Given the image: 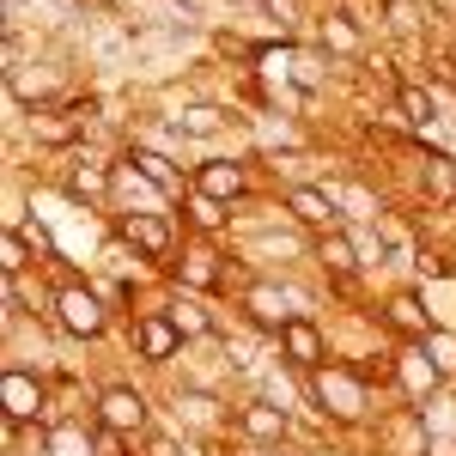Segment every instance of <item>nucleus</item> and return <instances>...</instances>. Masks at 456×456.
<instances>
[{"label": "nucleus", "instance_id": "1", "mask_svg": "<svg viewBox=\"0 0 456 456\" xmlns=\"http://www.w3.org/2000/svg\"><path fill=\"white\" fill-rule=\"evenodd\" d=\"M55 311H61V329L79 335V341H98V335H104V305H98V292H86V286H68V292L55 298Z\"/></svg>", "mask_w": 456, "mask_h": 456}, {"label": "nucleus", "instance_id": "12", "mask_svg": "<svg viewBox=\"0 0 456 456\" xmlns=\"http://www.w3.org/2000/svg\"><path fill=\"white\" fill-rule=\"evenodd\" d=\"M395 371H402V384L414 389V395H432V389H438V378H444V371L432 365L426 341H420V347H408V353H402V359H395Z\"/></svg>", "mask_w": 456, "mask_h": 456}, {"label": "nucleus", "instance_id": "15", "mask_svg": "<svg viewBox=\"0 0 456 456\" xmlns=\"http://www.w3.org/2000/svg\"><path fill=\"white\" fill-rule=\"evenodd\" d=\"M244 305H249V316H256L262 329H274V335H281V329H286V316H292V311L281 305V292H268V286H256Z\"/></svg>", "mask_w": 456, "mask_h": 456}, {"label": "nucleus", "instance_id": "19", "mask_svg": "<svg viewBox=\"0 0 456 456\" xmlns=\"http://www.w3.org/2000/svg\"><path fill=\"white\" fill-rule=\"evenodd\" d=\"M395 104H402V116H408L414 128H432V122H438V104H432V92H414V86H408Z\"/></svg>", "mask_w": 456, "mask_h": 456}, {"label": "nucleus", "instance_id": "21", "mask_svg": "<svg viewBox=\"0 0 456 456\" xmlns=\"http://www.w3.org/2000/svg\"><path fill=\"white\" fill-rule=\"evenodd\" d=\"M322 43L341 49V55H353V49H359V31H353L347 19H322Z\"/></svg>", "mask_w": 456, "mask_h": 456}, {"label": "nucleus", "instance_id": "8", "mask_svg": "<svg viewBox=\"0 0 456 456\" xmlns=\"http://www.w3.org/2000/svg\"><path fill=\"white\" fill-rule=\"evenodd\" d=\"M286 208L298 213L305 225H316V232H341V201H335L329 189H292Z\"/></svg>", "mask_w": 456, "mask_h": 456}, {"label": "nucleus", "instance_id": "26", "mask_svg": "<svg viewBox=\"0 0 456 456\" xmlns=\"http://www.w3.org/2000/svg\"><path fill=\"white\" fill-rule=\"evenodd\" d=\"M19 238L31 244V256H55V238H49L43 225H19Z\"/></svg>", "mask_w": 456, "mask_h": 456}, {"label": "nucleus", "instance_id": "22", "mask_svg": "<svg viewBox=\"0 0 456 456\" xmlns=\"http://www.w3.org/2000/svg\"><path fill=\"white\" fill-rule=\"evenodd\" d=\"M189 219H195L201 232H219V225H225V213H219L213 195H189Z\"/></svg>", "mask_w": 456, "mask_h": 456}, {"label": "nucleus", "instance_id": "25", "mask_svg": "<svg viewBox=\"0 0 456 456\" xmlns=\"http://www.w3.org/2000/svg\"><path fill=\"white\" fill-rule=\"evenodd\" d=\"M183 329V335H208V316H201V305H176V311H165Z\"/></svg>", "mask_w": 456, "mask_h": 456}, {"label": "nucleus", "instance_id": "11", "mask_svg": "<svg viewBox=\"0 0 456 456\" xmlns=\"http://www.w3.org/2000/svg\"><path fill=\"white\" fill-rule=\"evenodd\" d=\"M238 426H244L256 444H281L286 438V408H274V402H249V408H238Z\"/></svg>", "mask_w": 456, "mask_h": 456}, {"label": "nucleus", "instance_id": "24", "mask_svg": "<svg viewBox=\"0 0 456 456\" xmlns=\"http://www.w3.org/2000/svg\"><path fill=\"white\" fill-rule=\"evenodd\" d=\"M25 256H31V244H25L19 232H6V244H0V268H6V274H19V268H25Z\"/></svg>", "mask_w": 456, "mask_h": 456}, {"label": "nucleus", "instance_id": "20", "mask_svg": "<svg viewBox=\"0 0 456 456\" xmlns=\"http://www.w3.org/2000/svg\"><path fill=\"white\" fill-rule=\"evenodd\" d=\"M426 176H432V201H451L456 195V159H426Z\"/></svg>", "mask_w": 456, "mask_h": 456}, {"label": "nucleus", "instance_id": "18", "mask_svg": "<svg viewBox=\"0 0 456 456\" xmlns=\"http://www.w3.org/2000/svg\"><path fill=\"white\" fill-rule=\"evenodd\" d=\"M176 128H183V134H195V141H208V134H219V128H225V116H219V110H208V104H195V110H183V116H176Z\"/></svg>", "mask_w": 456, "mask_h": 456}, {"label": "nucleus", "instance_id": "16", "mask_svg": "<svg viewBox=\"0 0 456 456\" xmlns=\"http://www.w3.org/2000/svg\"><path fill=\"white\" fill-rule=\"evenodd\" d=\"M43 456H98V438H86L79 426H55L49 432V451Z\"/></svg>", "mask_w": 456, "mask_h": 456}, {"label": "nucleus", "instance_id": "7", "mask_svg": "<svg viewBox=\"0 0 456 456\" xmlns=\"http://www.w3.org/2000/svg\"><path fill=\"white\" fill-rule=\"evenodd\" d=\"M37 408H43V384H37L31 371L12 365V371L0 378V414H6V420H37Z\"/></svg>", "mask_w": 456, "mask_h": 456}, {"label": "nucleus", "instance_id": "10", "mask_svg": "<svg viewBox=\"0 0 456 456\" xmlns=\"http://www.w3.org/2000/svg\"><path fill=\"white\" fill-rule=\"evenodd\" d=\"M128 171L146 176L159 195H183V176H176V165L165 159V152H152V146H134V152H128Z\"/></svg>", "mask_w": 456, "mask_h": 456}, {"label": "nucleus", "instance_id": "28", "mask_svg": "<svg viewBox=\"0 0 456 456\" xmlns=\"http://www.w3.org/2000/svg\"><path fill=\"white\" fill-rule=\"evenodd\" d=\"M122 438H128V432H116V426H98V456H122Z\"/></svg>", "mask_w": 456, "mask_h": 456}, {"label": "nucleus", "instance_id": "9", "mask_svg": "<svg viewBox=\"0 0 456 456\" xmlns=\"http://www.w3.org/2000/svg\"><path fill=\"white\" fill-rule=\"evenodd\" d=\"M249 183H244V165H232V159H208L201 171H195V195H213V201H238Z\"/></svg>", "mask_w": 456, "mask_h": 456}, {"label": "nucleus", "instance_id": "23", "mask_svg": "<svg viewBox=\"0 0 456 456\" xmlns=\"http://www.w3.org/2000/svg\"><path fill=\"white\" fill-rule=\"evenodd\" d=\"M426 353H432V365H438V371H456V335L432 329V335H426Z\"/></svg>", "mask_w": 456, "mask_h": 456}, {"label": "nucleus", "instance_id": "17", "mask_svg": "<svg viewBox=\"0 0 456 456\" xmlns=\"http://www.w3.org/2000/svg\"><path fill=\"white\" fill-rule=\"evenodd\" d=\"M104 189H110V176L98 171V165H79V171H68V195H73V201H98Z\"/></svg>", "mask_w": 456, "mask_h": 456}, {"label": "nucleus", "instance_id": "5", "mask_svg": "<svg viewBox=\"0 0 456 456\" xmlns=\"http://www.w3.org/2000/svg\"><path fill=\"white\" fill-rule=\"evenodd\" d=\"M134 347H141V359H152V365H165V359H176L183 353V329H176L171 316H141L134 322Z\"/></svg>", "mask_w": 456, "mask_h": 456}, {"label": "nucleus", "instance_id": "14", "mask_svg": "<svg viewBox=\"0 0 456 456\" xmlns=\"http://www.w3.org/2000/svg\"><path fill=\"white\" fill-rule=\"evenodd\" d=\"M316 256H322V268H329V274H353V268H359V256H353L347 232H322V244H316Z\"/></svg>", "mask_w": 456, "mask_h": 456}, {"label": "nucleus", "instance_id": "4", "mask_svg": "<svg viewBox=\"0 0 456 456\" xmlns=\"http://www.w3.org/2000/svg\"><path fill=\"white\" fill-rule=\"evenodd\" d=\"M281 353L292 359V365H298V371H322V329H316L311 316H286Z\"/></svg>", "mask_w": 456, "mask_h": 456}, {"label": "nucleus", "instance_id": "2", "mask_svg": "<svg viewBox=\"0 0 456 456\" xmlns=\"http://www.w3.org/2000/svg\"><path fill=\"white\" fill-rule=\"evenodd\" d=\"M116 238L159 262V256H171V219H159V213H122L116 219Z\"/></svg>", "mask_w": 456, "mask_h": 456}, {"label": "nucleus", "instance_id": "13", "mask_svg": "<svg viewBox=\"0 0 456 456\" xmlns=\"http://www.w3.org/2000/svg\"><path fill=\"white\" fill-rule=\"evenodd\" d=\"M389 322H395L408 341H426V335L438 329V322L420 311V298H414V292H395V298H389Z\"/></svg>", "mask_w": 456, "mask_h": 456}, {"label": "nucleus", "instance_id": "3", "mask_svg": "<svg viewBox=\"0 0 456 456\" xmlns=\"http://www.w3.org/2000/svg\"><path fill=\"white\" fill-rule=\"evenodd\" d=\"M365 378L359 371H316V395H322V408H335L341 420H359L365 414Z\"/></svg>", "mask_w": 456, "mask_h": 456}, {"label": "nucleus", "instance_id": "6", "mask_svg": "<svg viewBox=\"0 0 456 456\" xmlns=\"http://www.w3.org/2000/svg\"><path fill=\"white\" fill-rule=\"evenodd\" d=\"M98 426H116V432H141V426H146L141 389H128V384L104 389V395H98Z\"/></svg>", "mask_w": 456, "mask_h": 456}, {"label": "nucleus", "instance_id": "27", "mask_svg": "<svg viewBox=\"0 0 456 456\" xmlns=\"http://www.w3.org/2000/svg\"><path fill=\"white\" fill-rule=\"evenodd\" d=\"M183 274H189V286H213V281H219V274H213V256H189Z\"/></svg>", "mask_w": 456, "mask_h": 456}]
</instances>
